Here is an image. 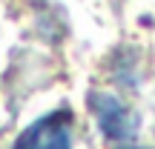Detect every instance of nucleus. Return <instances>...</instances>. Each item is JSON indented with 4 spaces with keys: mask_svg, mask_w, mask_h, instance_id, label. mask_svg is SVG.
<instances>
[{
    "mask_svg": "<svg viewBox=\"0 0 155 149\" xmlns=\"http://www.w3.org/2000/svg\"><path fill=\"white\" fill-rule=\"evenodd\" d=\"M89 112H92L95 123L106 141L127 144L138 135V123H141L138 115L112 92H92L89 95Z\"/></svg>",
    "mask_w": 155,
    "mask_h": 149,
    "instance_id": "f257e3e1",
    "label": "nucleus"
},
{
    "mask_svg": "<svg viewBox=\"0 0 155 149\" xmlns=\"http://www.w3.org/2000/svg\"><path fill=\"white\" fill-rule=\"evenodd\" d=\"M12 149H75L72 141V112L58 109L29 123L15 138Z\"/></svg>",
    "mask_w": 155,
    "mask_h": 149,
    "instance_id": "f03ea898",
    "label": "nucleus"
},
{
    "mask_svg": "<svg viewBox=\"0 0 155 149\" xmlns=\"http://www.w3.org/2000/svg\"><path fill=\"white\" fill-rule=\"evenodd\" d=\"M118 149H152V146H135V144H124V146H118Z\"/></svg>",
    "mask_w": 155,
    "mask_h": 149,
    "instance_id": "7ed1b4c3",
    "label": "nucleus"
}]
</instances>
